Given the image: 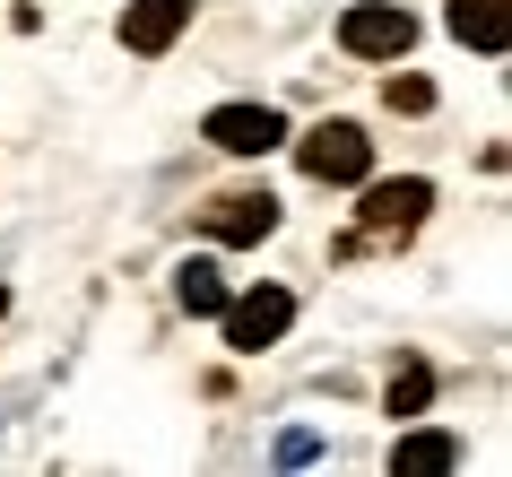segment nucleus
<instances>
[{
    "label": "nucleus",
    "instance_id": "obj_4",
    "mask_svg": "<svg viewBox=\"0 0 512 477\" xmlns=\"http://www.w3.org/2000/svg\"><path fill=\"white\" fill-rule=\"evenodd\" d=\"M200 139H209V148H226V157H261V148H278V139H287V122H278L270 105H217L209 122H200Z\"/></svg>",
    "mask_w": 512,
    "mask_h": 477
},
{
    "label": "nucleus",
    "instance_id": "obj_10",
    "mask_svg": "<svg viewBox=\"0 0 512 477\" xmlns=\"http://www.w3.org/2000/svg\"><path fill=\"white\" fill-rule=\"evenodd\" d=\"M391 469H460V443L452 434H400L391 443Z\"/></svg>",
    "mask_w": 512,
    "mask_h": 477
},
{
    "label": "nucleus",
    "instance_id": "obj_12",
    "mask_svg": "<svg viewBox=\"0 0 512 477\" xmlns=\"http://www.w3.org/2000/svg\"><path fill=\"white\" fill-rule=\"evenodd\" d=\"M382 96H391V113H426V105H434V87H426V79H391Z\"/></svg>",
    "mask_w": 512,
    "mask_h": 477
},
{
    "label": "nucleus",
    "instance_id": "obj_8",
    "mask_svg": "<svg viewBox=\"0 0 512 477\" xmlns=\"http://www.w3.org/2000/svg\"><path fill=\"white\" fill-rule=\"evenodd\" d=\"M452 35H460V44H478V53H504V44H512V9H504V0H452Z\"/></svg>",
    "mask_w": 512,
    "mask_h": 477
},
{
    "label": "nucleus",
    "instance_id": "obj_11",
    "mask_svg": "<svg viewBox=\"0 0 512 477\" xmlns=\"http://www.w3.org/2000/svg\"><path fill=\"white\" fill-rule=\"evenodd\" d=\"M382 399H391V417H417V408H426V399H434V373L417 365V356H408V365L391 373V391H382Z\"/></svg>",
    "mask_w": 512,
    "mask_h": 477
},
{
    "label": "nucleus",
    "instance_id": "obj_7",
    "mask_svg": "<svg viewBox=\"0 0 512 477\" xmlns=\"http://www.w3.org/2000/svg\"><path fill=\"white\" fill-rule=\"evenodd\" d=\"M183 27H191V0H131V9H122V53L157 61Z\"/></svg>",
    "mask_w": 512,
    "mask_h": 477
},
{
    "label": "nucleus",
    "instance_id": "obj_3",
    "mask_svg": "<svg viewBox=\"0 0 512 477\" xmlns=\"http://www.w3.org/2000/svg\"><path fill=\"white\" fill-rule=\"evenodd\" d=\"M217 321H226V347H235V356H261V347L287 339V321H296V295H287V287H252V295H235Z\"/></svg>",
    "mask_w": 512,
    "mask_h": 477
},
{
    "label": "nucleus",
    "instance_id": "obj_13",
    "mask_svg": "<svg viewBox=\"0 0 512 477\" xmlns=\"http://www.w3.org/2000/svg\"><path fill=\"white\" fill-rule=\"evenodd\" d=\"M0 313H9V287H0Z\"/></svg>",
    "mask_w": 512,
    "mask_h": 477
},
{
    "label": "nucleus",
    "instance_id": "obj_2",
    "mask_svg": "<svg viewBox=\"0 0 512 477\" xmlns=\"http://www.w3.org/2000/svg\"><path fill=\"white\" fill-rule=\"evenodd\" d=\"M296 165L313 183H365V165H374V139L356 131V122H322V131L296 139Z\"/></svg>",
    "mask_w": 512,
    "mask_h": 477
},
{
    "label": "nucleus",
    "instance_id": "obj_5",
    "mask_svg": "<svg viewBox=\"0 0 512 477\" xmlns=\"http://www.w3.org/2000/svg\"><path fill=\"white\" fill-rule=\"evenodd\" d=\"M200 226L217 243H261V235H278V200L270 191H217L209 209H200Z\"/></svg>",
    "mask_w": 512,
    "mask_h": 477
},
{
    "label": "nucleus",
    "instance_id": "obj_6",
    "mask_svg": "<svg viewBox=\"0 0 512 477\" xmlns=\"http://www.w3.org/2000/svg\"><path fill=\"white\" fill-rule=\"evenodd\" d=\"M434 209V183L408 174V183H374L365 191V235H417V217Z\"/></svg>",
    "mask_w": 512,
    "mask_h": 477
},
{
    "label": "nucleus",
    "instance_id": "obj_9",
    "mask_svg": "<svg viewBox=\"0 0 512 477\" xmlns=\"http://www.w3.org/2000/svg\"><path fill=\"white\" fill-rule=\"evenodd\" d=\"M174 304H183L191 321L226 313V278H217V261H183V269H174Z\"/></svg>",
    "mask_w": 512,
    "mask_h": 477
},
{
    "label": "nucleus",
    "instance_id": "obj_1",
    "mask_svg": "<svg viewBox=\"0 0 512 477\" xmlns=\"http://www.w3.org/2000/svg\"><path fill=\"white\" fill-rule=\"evenodd\" d=\"M408 44H417V18L400 0H365V9L339 18V53H356V61H400Z\"/></svg>",
    "mask_w": 512,
    "mask_h": 477
}]
</instances>
